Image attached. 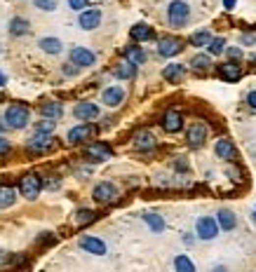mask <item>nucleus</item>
I'll use <instances>...</instances> for the list:
<instances>
[{"label":"nucleus","mask_w":256,"mask_h":272,"mask_svg":"<svg viewBox=\"0 0 256 272\" xmlns=\"http://www.w3.org/2000/svg\"><path fill=\"white\" fill-rule=\"evenodd\" d=\"M28 120H31L28 106H24V104L7 106V110H5V125L7 127H12V129H24V127L28 125Z\"/></svg>","instance_id":"nucleus-1"},{"label":"nucleus","mask_w":256,"mask_h":272,"mask_svg":"<svg viewBox=\"0 0 256 272\" xmlns=\"http://www.w3.org/2000/svg\"><path fill=\"white\" fill-rule=\"evenodd\" d=\"M19 190L26 199H38L40 190H43V178L38 174H26V176L19 178Z\"/></svg>","instance_id":"nucleus-2"},{"label":"nucleus","mask_w":256,"mask_h":272,"mask_svg":"<svg viewBox=\"0 0 256 272\" xmlns=\"http://www.w3.org/2000/svg\"><path fill=\"white\" fill-rule=\"evenodd\" d=\"M188 17H191V10H188V5H186L183 0H174V2H170L167 19H170V24L174 26V28L183 26V24L188 21Z\"/></svg>","instance_id":"nucleus-3"},{"label":"nucleus","mask_w":256,"mask_h":272,"mask_svg":"<svg viewBox=\"0 0 256 272\" xmlns=\"http://www.w3.org/2000/svg\"><path fill=\"white\" fill-rule=\"evenodd\" d=\"M92 197H94L99 204H111V202H115V197H117V188L113 186V183L104 181V183H99V186L94 188Z\"/></svg>","instance_id":"nucleus-4"},{"label":"nucleus","mask_w":256,"mask_h":272,"mask_svg":"<svg viewBox=\"0 0 256 272\" xmlns=\"http://www.w3.org/2000/svg\"><path fill=\"white\" fill-rule=\"evenodd\" d=\"M181 50H183V42L179 38H174V35H165V38L158 40V54L160 56H174Z\"/></svg>","instance_id":"nucleus-5"},{"label":"nucleus","mask_w":256,"mask_h":272,"mask_svg":"<svg viewBox=\"0 0 256 272\" xmlns=\"http://www.w3.org/2000/svg\"><path fill=\"white\" fill-rule=\"evenodd\" d=\"M96 56L94 52H89L87 47H73L71 50V63L78 66V68H87V66H94Z\"/></svg>","instance_id":"nucleus-6"},{"label":"nucleus","mask_w":256,"mask_h":272,"mask_svg":"<svg viewBox=\"0 0 256 272\" xmlns=\"http://www.w3.org/2000/svg\"><path fill=\"white\" fill-rule=\"evenodd\" d=\"M78 24H80V28H85V31H94L96 26L101 24V12L96 10V7L83 10L80 17H78Z\"/></svg>","instance_id":"nucleus-7"},{"label":"nucleus","mask_w":256,"mask_h":272,"mask_svg":"<svg viewBox=\"0 0 256 272\" xmlns=\"http://www.w3.org/2000/svg\"><path fill=\"white\" fill-rule=\"evenodd\" d=\"M219 235V225H216V218L212 216H202L198 220V237L200 240H214Z\"/></svg>","instance_id":"nucleus-8"},{"label":"nucleus","mask_w":256,"mask_h":272,"mask_svg":"<svg viewBox=\"0 0 256 272\" xmlns=\"http://www.w3.org/2000/svg\"><path fill=\"white\" fill-rule=\"evenodd\" d=\"M181 127H183V117H181V113H179V110L170 108V110L162 115V129H165V132H170V134H176Z\"/></svg>","instance_id":"nucleus-9"},{"label":"nucleus","mask_w":256,"mask_h":272,"mask_svg":"<svg viewBox=\"0 0 256 272\" xmlns=\"http://www.w3.org/2000/svg\"><path fill=\"white\" fill-rule=\"evenodd\" d=\"M73 115L78 120H96L99 117V106L92 104V101H80V104H75L73 108Z\"/></svg>","instance_id":"nucleus-10"},{"label":"nucleus","mask_w":256,"mask_h":272,"mask_svg":"<svg viewBox=\"0 0 256 272\" xmlns=\"http://www.w3.org/2000/svg\"><path fill=\"white\" fill-rule=\"evenodd\" d=\"M80 249H85L87 253H94V256H104L106 253V244H104V240H99V237L85 235V237H80Z\"/></svg>","instance_id":"nucleus-11"},{"label":"nucleus","mask_w":256,"mask_h":272,"mask_svg":"<svg viewBox=\"0 0 256 272\" xmlns=\"http://www.w3.org/2000/svg\"><path fill=\"white\" fill-rule=\"evenodd\" d=\"M85 155L89 157V160H94V162H104V160H111L113 150H111L106 143H92V146H87Z\"/></svg>","instance_id":"nucleus-12"},{"label":"nucleus","mask_w":256,"mask_h":272,"mask_svg":"<svg viewBox=\"0 0 256 272\" xmlns=\"http://www.w3.org/2000/svg\"><path fill=\"white\" fill-rule=\"evenodd\" d=\"M52 141L54 138L50 134H38V132H35V136L28 138V150H31V153H45V150L52 148Z\"/></svg>","instance_id":"nucleus-13"},{"label":"nucleus","mask_w":256,"mask_h":272,"mask_svg":"<svg viewBox=\"0 0 256 272\" xmlns=\"http://www.w3.org/2000/svg\"><path fill=\"white\" fill-rule=\"evenodd\" d=\"M183 75H186V66H181V63H170V66H165V71H162V78L171 84H179L183 80Z\"/></svg>","instance_id":"nucleus-14"},{"label":"nucleus","mask_w":256,"mask_h":272,"mask_svg":"<svg viewBox=\"0 0 256 272\" xmlns=\"http://www.w3.org/2000/svg\"><path fill=\"white\" fill-rule=\"evenodd\" d=\"M204 141H207V127L195 122V125L188 129V143H191L193 148H200Z\"/></svg>","instance_id":"nucleus-15"},{"label":"nucleus","mask_w":256,"mask_h":272,"mask_svg":"<svg viewBox=\"0 0 256 272\" xmlns=\"http://www.w3.org/2000/svg\"><path fill=\"white\" fill-rule=\"evenodd\" d=\"M104 104L111 106V108H115V106H120L122 101H125V89L122 87H108V89H104Z\"/></svg>","instance_id":"nucleus-16"},{"label":"nucleus","mask_w":256,"mask_h":272,"mask_svg":"<svg viewBox=\"0 0 256 272\" xmlns=\"http://www.w3.org/2000/svg\"><path fill=\"white\" fill-rule=\"evenodd\" d=\"M89 134H92V127L89 125H78L68 132V143H73V146L75 143H83V141L89 138Z\"/></svg>","instance_id":"nucleus-17"},{"label":"nucleus","mask_w":256,"mask_h":272,"mask_svg":"<svg viewBox=\"0 0 256 272\" xmlns=\"http://www.w3.org/2000/svg\"><path fill=\"white\" fill-rule=\"evenodd\" d=\"M219 78L226 80V82H237V80L242 78V73H240V68L233 66V63H221V66H219Z\"/></svg>","instance_id":"nucleus-18"},{"label":"nucleus","mask_w":256,"mask_h":272,"mask_svg":"<svg viewBox=\"0 0 256 272\" xmlns=\"http://www.w3.org/2000/svg\"><path fill=\"white\" fill-rule=\"evenodd\" d=\"M40 115L45 120H59V117L64 115V108H61V104H57V101H47V104L40 106Z\"/></svg>","instance_id":"nucleus-19"},{"label":"nucleus","mask_w":256,"mask_h":272,"mask_svg":"<svg viewBox=\"0 0 256 272\" xmlns=\"http://www.w3.org/2000/svg\"><path fill=\"white\" fill-rule=\"evenodd\" d=\"M125 61L132 63V66H141L146 61V52L137 45H129V47H125Z\"/></svg>","instance_id":"nucleus-20"},{"label":"nucleus","mask_w":256,"mask_h":272,"mask_svg":"<svg viewBox=\"0 0 256 272\" xmlns=\"http://www.w3.org/2000/svg\"><path fill=\"white\" fill-rule=\"evenodd\" d=\"M153 28H150L148 24H137L134 28H132V40L137 42H146V40H153Z\"/></svg>","instance_id":"nucleus-21"},{"label":"nucleus","mask_w":256,"mask_h":272,"mask_svg":"<svg viewBox=\"0 0 256 272\" xmlns=\"http://www.w3.org/2000/svg\"><path fill=\"white\" fill-rule=\"evenodd\" d=\"M216 225H219V228H224V230H233L235 225H237V218H235L233 211L221 209V211H219V216H216Z\"/></svg>","instance_id":"nucleus-22"},{"label":"nucleus","mask_w":256,"mask_h":272,"mask_svg":"<svg viewBox=\"0 0 256 272\" xmlns=\"http://www.w3.org/2000/svg\"><path fill=\"white\" fill-rule=\"evenodd\" d=\"M134 146L139 148V150H150V148H155V136L150 134V132H139V134L134 136Z\"/></svg>","instance_id":"nucleus-23"},{"label":"nucleus","mask_w":256,"mask_h":272,"mask_svg":"<svg viewBox=\"0 0 256 272\" xmlns=\"http://www.w3.org/2000/svg\"><path fill=\"white\" fill-rule=\"evenodd\" d=\"M10 33L12 35H28L31 33V24L26 19H22V17H14L10 21Z\"/></svg>","instance_id":"nucleus-24"},{"label":"nucleus","mask_w":256,"mask_h":272,"mask_svg":"<svg viewBox=\"0 0 256 272\" xmlns=\"http://www.w3.org/2000/svg\"><path fill=\"white\" fill-rule=\"evenodd\" d=\"M17 202V192L12 186H0V209H7Z\"/></svg>","instance_id":"nucleus-25"},{"label":"nucleus","mask_w":256,"mask_h":272,"mask_svg":"<svg viewBox=\"0 0 256 272\" xmlns=\"http://www.w3.org/2000/svg\"><path fill=\"white\" fill-rule=\"evenodd\" d=\"M216 155L221 157V160H230V157H235L233 141H228V138H221V141H216Z\"/></svg>","instance_id":"nucleus-26"},{"label":"nucleus","mask_w":256,"mask_h":272,"mask_svg":"<svg viewBox=\"0 0 256 272\" xmlns=\"http://www.w3.org/2000/svg\"><path fill=\"white\" fill-rule=\"evenodd\" d=\"M115 78H120V80H132L134 75H137V66H132V63L127 61H122V63H117L115 66Z\"/></svg>","instance_id":"nucleus-27"},{"label":"nucleus","mask_w":256,"mask_h":272,"mask_svg":"<svg viewBox=\"0 0 256 272\" xmlns=\"http://www.w3.org/2000/svg\"><path fill=\"white\" fill-rule=\"evenodd\" d=\"M61 47H64V45H61L59 38H43V40H40V50L47 54H59Z\"/></svg>","instance_id":"nucleus-28"},{"label":"nucleus","mask_w":256,"mask_h":272,"mask_svg":"<svg viewBox=\"0 0 256 272\" xmlns=\"http://www.w3.org/2000/svg\"><path fill=\"white\" fill-rule=\"evenodd\" d=\"M174 270L176 272H195V265L188 256H176L174 258Z\"/></svg>","instance_id":"nucleus-29"},{"label":"nucleus","mask_w":256,"mask_h":272,"mask_svg":"<svg viewBox=\"0 0 256 272\" xmlns=\"http://www.w3.org/2000/svg\"><path fill=\"white\" fill-rule=\"evenodd\" d=\"M191 66L195 71H209V66H212V59H209V54H195L193 56Z\"/></svg>","instance_id":"nucleus-30"},{"label":"nucleus","mask_w":256,"mask_h":272,"mask_svg":"<svg viewBox=\"0 0 256 272\" xmlns=\"http://www.w3.org/2000/svg\"><path fill=\"white\" fill-rule=\"evenodd\" d=\"M143 220L148 223V228L153 232H162V230H165V220H162V216H158V214H146Z\"/></svg>","instance_id":"nucleus-31"},{"label":"nucleus","mask_w":256,"mask_h":272,"mask_svg":"<svg viewBox=\"0 0 256 272\" xmlns=\"http://www.w3.org/2000/svg\"><path fill=\"white\" fill-rule=\"evenodd\" d=\"M94 220H96V211L92 209H80L75 214V223L78 225H87V223H94Z\"/></svg>","instance_id":"nucleus-32"},{"label":"nucleus","mask_w":256,"mask_h":272,"mask_svg":"<svg viewBox=\"0 0 256 272\" xmlns=\"http://www.w3.org/2000/svg\"><path fill=\"white\" fill-rule=\"evenodd\" d=\"M209 40H212V35H209L207 31L193 33V35H191V42L195 45V47H204V45H209Z\"/></svg>","instance_id":"nucleus-33"},{"label":"nucleus","mask_w":256,"mask_h":272,"mask_svg":"<svg viewBox=\"0 0 256 272\" xmlns=\"http://www.w3.org/2000/svg\"><path fill=\"white\" fill-rule=\"evenodd\" d=\"M207 47H209V54H221L224 52V47H226V40L224 38H212Z\"/></svg>","instance_id":"nucleus-34"},{"label":"nucleus","mask_w":256,"mask_h":272,"mask_svg":"<svg viewBox=\"0 0 256 272\" xmlns=\"http://www.w3.org/2000/svg\"><path fill=\"white\" fill-rule=\"evenodd\" d=\"M35 132H38V134H52V132H54V122H52V120H43V122H38V125H35Z\"/></svg>","instance_id":"nucleus-35"},{"label":"nucleus","mask_w":256,"mask_h":272,"mask_svg":"<svg viewBox=\"0 0 256 272\" xmlns=\"http://www.w3.org/2000/svg\"><path fill=\"white\" fill-rule=\"evenodd\" d=\"M35 5H38L40 10H45V12H52L54 7H57V2H54V0H35Z\"/></svg>","instance_id":"nucleus-36"},{"label":"nucleus","mask_w":256,"mask_h":272,"mask_svg":"<svg viewBox=\"0 0 256 272\" xmlns=\"http://www.w3.org/2000/svg\"><path fill=\"white\" fill-rule=\"evenodd\" d=\"M68 5H71V10H75V12L80 10V12H83L87 7V0H68Z\"/></svg>","instance_id":"nucleus-37"},{"label":"nucleus","mask_w":256,"mask_h":272,"mask_svg":"<svg viewBox=\"0 0 256 272\" xmlns=\"http://www.w3.org/2000/svg\"><path fill=\"white\" fill-rule=\"evenodd\" d=\"M7 153H10V141L5 136H0V157H5Z\"/></svg>","instance_id":"nucleus-38"},{"label":"nucleus","mask_w":256,"mask_h":272,"mask_svg":"<svg viewBox=\"0 0 256 272\" xmlns=\"http://www.w3.org/2000/svg\"><path fill=\"white\" fill-rule=\"evenodd\" d=\"M228 54H230V59H242V50L240 47H230Z\"/></svg>","instance_id":"nucleus-39"},{"label":"nucleus","mask_w":256,"mask_h":272,"mask_svg":"<svg viewBox=\"0 0 256 272\" xmlns=\"http://www.w3.org/2000/svg\"><path fill=\"white\" fill-rule=\"evenodd\" d=\"M235 5H237V0H224L226 10H235Z\"/></svg>","instance_id":"nucleus-40"},{"label":"nucleus","mask_w":256,"mask_h":272,"mask_svg":"<svg viewBox=\"0 0 256 272\" xmlns=\"http://www.w3.org/2000/svg\"><path fill=\"white\" fill-rule=\"evenodd\" d=\"M247 101H249V106H252V108H256V92H249Z\"/></svg>","instance_id":"nucleus-41"},{"label":"nucleus","mask_w":256,"mask_h":272,"mask_svg":"<svg viewBox=\"0 0 256 272\" xmlns=\"http://www.w3.org/2000/svg\"><path fill=\"white\" fill-rule=\"evenodd\" d=\"M242 42H245V45H254V42H256V35H245V38H242Z\"/></svg>","instance_id":"nucleus-42"},{"label":"nucleus","mask_w":256,"mask_h":272,"mask_svg":"<svg viewBox=\"0 0 256 272\" xmlns=\"http://www.w3.org/2000/svg\"><path fill=\"white\" fill-rule=\"evenodd\" d=\"M78 68H73V63H68V68H64V73H68V75H73Z\"/></svg>","instance_id":"nucleus-43"},{"label":"nucleus","mask_w":256,"mask_h":272,"mask_svg":"<svg viewBox=\"0 0 256 272\" xmlns=\"http://www.w3.org/2000/svg\"><path fill=\"white\" fill-rule=\"evenodd\" d=\"M5 129H7V125H5V120L0 117V132H5Z\"/></svg>","instance_id":"nucleus-44"},{"label":"nucleus","mask_w":256,"mask_h":272,"mask_svg":"<svg viewBox=\"0 0 256 272\" xmlns=\"http://www.w3.org/2000/svg\"><path fill=\"white\" fill-rule=\"evenodd\" d=\"M5 82H7V78H5V75H2V71H0V87H2Z\"/></svg>","instance_id":"nucleus-45"},{"label":"nucleus","mask_w":256,"mask_h":272,"mask_svg":"<svg viewBox=\"0 0 256 272\" xmlns=\"http://www.w3.org/2000/svg\"><path fill=\"white\" fill-rule=\"evenodd\" d=\"M214 272H228V270H226L224 265H221V268H216V270H214Z\"/></svg>","instance_id":"nucleus-46"},{"label":"nucleus","mask_w":256,"mask_h":272,"mask_svg":"<svg viewBox=\"0 0 256 272\" xmlns=\"http://www.w3.org/2000/svg\"><path fill=\"white\" fill-rule=\"evenodd\" d=\"M0 104H2V92H0Z\"/></svg>","instance_id":"nucleus-47"},{"label":"nucleus","mask_w":256,"mask_h":272,"mask_svg":"<svg viewBox=\"0 0 256 272\" xmlns=\"http://www.w3.org/2000/svg\"><path fill=\"white\" fill-rule=\"evenodd\" d=\"M254 220H256V209H254Z\"/></svg>","instance_id":"nucleus-48"}]
</instances>
